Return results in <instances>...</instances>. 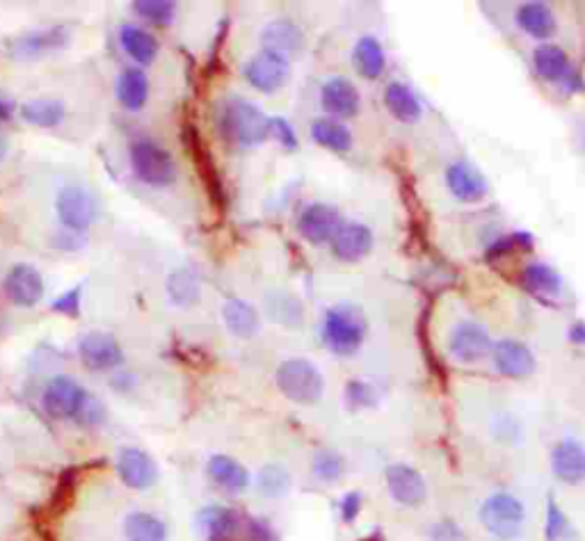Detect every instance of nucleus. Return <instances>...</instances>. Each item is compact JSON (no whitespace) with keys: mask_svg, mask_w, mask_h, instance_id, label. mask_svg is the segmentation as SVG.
Instances as JSON below:
<instances>
[{"mask_svg":"<svg viewBox=\"0 0 585 541\" xmlns=\"http://www.w3.org/2000/svg\"><path fill=\"white\" fill-rule=\"evenodd\" d=\"M220 131L238 147H259L272 131V117H266L245 99H229L220 110Z\"/></svg>","mask_w":585,"mask_h":541,"instance_id":"1","label":"nucleus"},{"mask_svg":"<svg viewBox=\"0 0 585 541\" xmlns=\"http://www.w3.org/2000/svg\"><path fill=\"white\" fill-rule=\"evenodd\" d=\"M323 338L325 345L339 357L355 354L366 338V318L362 309L352 304H339L327 311Z\"/></svg>","mask_w":585,"mask_h":541,"instance_id":"2","label":"nucleus"},{"mask_svg":"<svg viewBox=\"0 0 585 541\" xmlns=\"http://www.w3.org/2000/svg\"><path fill=\"white\" fill-rule=\"evenodd\" d=\"M277 386L288 400L298 402V405H316L323 398L325 379L311 361L288 359L279 363Z\"/></svg>","mask_w":585,"mask_h":541,"instance_id":"3","label":"nucleus"},{"mask_svg":"<svg viewBox=\"0 0 585 541\" xmlns=\"http://www.w3.org/2000/svg\"><path fill=\"white\" fill-rule=\"evenodd\" d=\"M135 176L151 188H167L176 181V165L170 153L151 140H138L131 147Z\"/></svg>","mask_w":585,"mask_h":541,"instance_id":"4","label":"nucleus"},{"mask_svg":"<svg viewBox=\"0 0 585 541\" xmlns=\"http://www.w3.org/2000/svg\"><path fill=\"white\" fill-rule=\"evenodd\" d=\"M524 519V505L515 496L503 494V491L487 498L483 507H480V521H483L487 532L506 541L522 535Z\"/></svg>","mask_w":585,"mask_h":541,"instance_id":"5","label":"nucleus"},{"mask_svg":"<svg viewBox=\"0 0 585 541\" xmlns=\"http://www.w3.org/2000/svg\"><path fill=\"white\" fill-rule=\"evenodd\" d=\"M288 74H291V69H288L286 55L268 51V48L256 53L245 67V78L250 80L254 90H259L263 94H272L277 92L279 87H284Z\"/></svg>","mask_w":585,"mask_h":541,"instance_id":"6","label":"nucleus"},{"mask_svg":"<svg viewBox=\"0 0 585 541\" xmlns=\"http://www.w3.org/2000/svg\"><path fill=\"white\" fill-rule=\"evenodd\" d=\"M492 350V338L480 322L462 320L453 327L448 338V352L462 363H476L485 359Z\"/></svg>","mask_w":585,"mask_h":541,"instance_id":"7","label":"nucleus"},{"mask_svg":"<svg viewBox=\"0 0 585 541\" xmlns=\"http://www.w3.org/2000/svg\"><path fill=\"white\" fill-rule=\"evenodd\" d=\"M90 395L76 379L58 375L48 382L44 391V409L53 418H78Z\"/></svg>","mask_w":585,"mask_h":541,"instance_id":"8","label":"nucleus"},{"mask_svg":"<svg viewBox=\"0 0 585 541\" xmlns=\"http://www.w3.org/2000/svg\"><path fill=\"white\" fill-rule=\"evenodd\" d=\"M298 226L304 240H309L311 245H323V242L334 240L336 233L341 231L343 217L334 206L311 204L302 211Z\"/></svg>","mask_w":585,"mask_h":541,"instance_id":"9","label":"nucleus"},{"mask_svg":"<svg viewBox=\"0 0 585 541\" xmlns=\"http://www.w3.org/2000/svg\"><path fill=\"white\" fill-rule=\"evenodd\" d=\"M117 473L126 487L144 491L158 480V466L151 455L140 448H124L117 457Z\"/></svg>","mask_w":585,"mask_h":541,"instance_id":"10","label":"nucleus"},{"mask_svg":"<svg viewBox=\"0 0 585 541\" xmlns=\"http://www.w3.org/2000/svg\"><path fill=\"white\" fill-rule=\"evenodd\" d=\"M55 211L60 222L71 231H83L94 222L96 206L94 199L83 188H64L55 199Z\"/></svg>","mask_w":585,"mask_h":541,"instance_id":"11","label":"nucleus"},{"mask_svg":"<svg viewBox=\"0 0 585 541\" xmlns=\"http://www.w3.org/2000/svg\"><path fill=\"white\" fill-rule=\"evenodd\" d=\"M124 354L119 347L117 338L103 331H92L80 341V361L85 363V368L101 373V370H112L122 363Z\"/></svg>","mask_w":585,"mask_h":541,"instance_id":"12","label":"nucleus"},{"mask_svg":"<svg viewBox=\"0 0 585 541\" xmlns=\"http://www.w3.org/2000/svg\"><path fill=\"white\" fill-rule=\"evenodd\" d=\"M387 487L396 503L405 507H419L428 496L421 473L407 464H391L387 468Z\"/></svg>","mask_w":585,"mask_h":541,"instance_id":"13","label":"nucleus"},{"mask_svg":"<svg viewBox=\"0 0 585 541\" xmlns=\"http://www.w3.org/2000/svg\"><path fill=\"white\" fill-rule=\"evenodd\" d=\"M7 295L16 306H35L44 297V279L32 265H14L5 279Z\"/></svg>","mask_w":585,"mask_h":541,"instance_id":"14","label":"nucleus"},{"mask_svg":"<svg viewBox=\"0 0 585 541\" xmlns=\"http://www.w3.org/2000/svg\"><path fill=\"white\" fill-rule=\"evenodd\" d=\"M551 468L565 484L585 482V446L574 439H563L551 452Z\"/></svg>","mask_w":585,"mask_h":541,"instance_id":"15","label":"nucleus"},{"mask_svg":"<svg viewBox=\"0 0 585 541\" xmlns=\"http://www.w3.org/2000/svg\"><path fill=\"white\" fill-rule=\"evenodd\" d=\"M492 357L499 373L506 377H528L535 370L533 352L524 343L510 341V338H503L492 347Z\"/></svg>","mask_w":585,"mask_h":541,"instance_id":"16","label":"nucleus"},{"mask_svg":"<svg viewBox=\"0 0 585 541\" xmlns=\"http://www.w3.org/2000/svg\"><path fill=\"white\" fill-rule=\"evenodd\" d=\"M446 185L455 197L467 204H478L487 195L485 176L467 163H453L446 169Z\"/></svg>","mask_w":585,"mask_h":541,"instance_id":"17","label":"nucleus"},{"mask_svg":"<svg viewBox=\"0 0 585 541\" xmlns=\"http://www.w3.org/2000/svg\"><path fill=\"white\" fill-rule=\"evenodd\" d=\"M373 247V233L364 224H343L332 240V252L346 263L362 261Z\"/></svg>","mask_w":585,"mask_h":541,"instance_id":"18","label":"nucleus"},{"mask_svg":"<svg viewBox=\"0 0 585 541\" xmlns=\"http://www.w3.org/2000/svg\"><path fill=\"white\" fill-rule=\"evenodd\" d=\"M323 108L334 117H355L359 112V92L348 78H330L320 92Z\"/></svg>","mask_w":585,"mask_h":541,"instance_id":"19","label":"nucleus"},{"mask_svg":"<svg viewBox=\"0 0 585 541\" xmlns=\"http://www.w3.org/2000/svg\"><path fill=\"white\" fill-rule=\"evenodd\" d=\"M208 475H211L218 487L234 491V494L247 489V484H250V473H247V468L227 455H213L208 459Z\"/></svg>","mask_w":585,"mask_h":541,"instance_id":"20","label":"nucleus"},{"mask_svg":"<svg viewBox=\"0 0 585 541\" xmlns=\"http://www.w3.org/2000/svg\"><path fill=\"white\" fill-rule=\"evenodd\" d=\"M199 526L204 528L208 541H229L238 530V514L229 507L213 505L199 512Z\"/></svg>","mask_w":585,"mask_h":541,"instance_id":"21","label":"nucleus"},{"mask_svg":"<svg viewBox=\"0 0 585 541\" xmlns=\"http://www.w3.org/2000/svg\"><path fill=\"white\" fill-rule=\"evenodd\" d=\"M261 39H263V44H266L268 51H275V53H282V55L300 51L302 44H304L302 30L288 19H277V21L268 23L266 30L261 32Z\"/></svg>","mask_w":585,"mask_h":541,"instance_id":"22","label":"nucleus"},{"mask_svg":"<svg viewBox=\"0 0 585 541\" xmlns=\"http://www.w3.org/2000/svg\"><path fill=\"white\" fill-rule=\"evenodd\" d=\"M517 23L526 35L535 39H549L556 32V16L544 3H526L519 7Z\"/></svg>","mask_w":585,"mask_h":541,"instance_id":"23","label":"nucleus"},{"mask_svg":"<svg viewBox=\"0 0 585 541\" xmlns=\"http://www.w3.org/2000/svg\"><path fill=\"white\" fill-rule=\"evenodd\" d=\"M117 99L126 110L138 112L149 99V80L138 67L126 69L117 80Z\"/></svg>","mask_w":585,"mask_h":541,"instance_id":"24","label":"nucleus"},{"mask_svg":"<svg viewBox=\"0 0 585 541\" xmlns=\"http://www.w3.org/2000/svg\"><path fill=\"white\" fill-rule=\"evenodd\" d=\"M222 313L227 329L238 338H252L259 331V313L254 311L252 304L243 300H229L224 304Z\"/></svg>","mask_w":585,"mask_h":541,"instance_id":"25","label":"nucleus"},{"mask_svg":"<svg viewBox=\"0 0 585 541\" xmlns=\"http://www.w3.org/2000/svg\"><path fill=\"white\" fill-rule=\"evenodd\" d=\"M533 64L535 71L549 83H556V80L567 76V69H570V58L563 48L556 44H542L535 48L533 53Z\"/></svg>","mask_w":585,"mask_h":541,"instance_id":"26","label":"nucleus"},{"mask_svg":"<svg viewBox=\"0 0 585 541\" xmlns=\"http://www.w3.org/2000/svg\"><path fill=\"white\" fill-rule=\"evenodd\" d=\"M352 60H355V67L359 74L368 80H375L382 76L384 64H387V58H384V51L380 42L375 37H362L355 46V53H352Z\"/></svg>","mask_w":585,"mask_h":541,"instance_id":"27","label":"nucleus"},{"mask_svg":"<svg viewBox=\"0 0 585 541\" xmlns=\"http://www.w3.org/2000/svg\"><path fill=\"white\" fill-rule=\"evenodd\" d=\"M124 535L128 541H165L167 526L154 514L133 512L124 521Z\"/></svg>","mask_w":585,"mask_h":541,"instance_id":"28","label":"nucleus"},{"mask_svg":"<svg viewBox=\"0 0 585 541\" xmlns=\"http://www.w3.org/2000/svg\"><path fill=\"white\" fill-rule=\"evenodd\" d=\"M311 135H314V140L320 147L336 153H346L352 147L350 128L343 126L341 121L336 119H316L314 124H311Z\"/></svg>","mask_w":585,"mask_h":541,"instance_id":"29","label":"nucleus"},{"mask_svg":"<svg viewBox=\"0 0 585 541\" xmlns=\"http://www.w3.org/2000/svg\"><path fill=\"white\" fill-rule=\"evenodd\" d=\"M384 103L391 115L400 121H416L421 117V103L410 87L403 83H391L384 92Z\"/></svg>","mask_w":585,"mask_h":541,"instance_id":"30","label":"nucleus"},{"mask_svg":"<svg viewBox=\"0 0 585 541\" xmlns=\"http://www.w3.org/2000/svg\"><path fill=\"white\" fill-rule=\"evenodd\" d=\"M122 46H124V51L140 64H151L158 55L156 37L138 26L122 28Z\"/></svg>","mask_w":585,"mask_h":541,"instance_id":"31","label":"nucleus"},{"mask_svg":"<svg viewBox=\"0 0 585 541\" xmlns=\"http://www.w3.org/2000/svg\"><path fill=\"white\" fill-rule=\"evenodd\" d=\"M522 279L528 290H533L535 295H542V297H556L560 295V290H563V281H560L558 272L551 270L549 265H544V263L526 265L522 272Z\"/></svg>","mask_w":585,"mask_h":541,"instance_id":"32","label":"nucleus"},{"mask_svg":"<svg viewBox=\"0 0 585 541\" xmlns=\"http://www.w3.org/2000/svg\"><path fill=\"white\" fill-rule=\"evenodd\" d=\"M167 295L176 306H192L202 295V284L190 270H176L167 279Z\"/></svg>","mask_w":585,"mask_h":541,"instance_id":"33","label":"nucleus"},{"mask_svg":"<svg viewBox=\"0 0 585 541\" xmlns=\"http://www.w3.org/2000/svg\"><path fill=\"white\" fill-rule=\"evenodd\" d=\"M64 112L67 110H64L62 103L55 99H35V101H28L26 106L21 108L23 119L42 128L58 126L64 119Z\"/></svg>","mask_w":585,"mask_h":541,"instance_id":"34","label":"nucleus"},{"mask_svg":"<svg viewBox=\"0 0 585 541\" xmlns=\"http://www.w3.org/2000/svg\"><path fill=\"white\" fill-rule=\"evenodd\" d=\"M256 484H259V491L263 496L282 498L288 494V489H291V475H288L284 466L268 464L261 468Z\"/></svg>","mask_w":585,"mask_h":541,"instance_id":"35","label":"nucleus"},{"mask_svg":"<svg viewBox=\"0 0 585 541\" xmlns=\"http://www.w3.org/2000/svg\"><path fill=\"white\" fill-rule=\"evenodd\" d=\"M314 473L323 482H336L346 473V459L334 450H320L314 457Z\"/></svg>","mask_w":585,"mask_h":541,"instance_id":"36","label":"nucleus"},{"mask_svg":"<svg viewBox=\"0 0 585 541\" xmlns=\"http://www.w3.org/2000/svg\"><path fill=\"white\" fill-rule=\"evenodd\" d=\"M135 12L144 19L156 23V26H170L172 19H174V3L170 0H138V3H133Z\"/></svg>","mask_w":585,"mask_h":541,"instance_id":"37","label":"nucleus"},{"mask_svg":"<svg viewBox=\"0 0 585 541\" xmlns=\"http://www.w3.org/2000/svg\"><path fill=\"white\" fill-rule=\"evenodd\" d=\"M346 400L352 409H368V407L378 405L375 389L364 382H350L346 386Z\"/></svg>","mask_w":585,"mask_h":541,"instance_id":"38","label":"nucleus"},{"mask_svg":"<svg viewBox=\"0 0 585 541\" xmlns=\"http://www.w3.org/2000/svg\"><path fill=\"white\" fill-rule=\"evenodd\" d=\"M71 496H74V471H67L60 478L58 489H55L53 500H51V512L53 514H62L67 512V507L71 503Z\"/></svg>","mask_w":585,"mask_h":541,"instance_id":"39","label":"nucleus"},{"mask_svg":"<svg viewBox=\"0 0 585 541\" xmlns=\"http://www.w3.org/2000/svg\"><path fill=\"white\" fill-rule=\"evenodd\" d=\"M567 532V519L565 514L560 512V507L556 505V500H549L547 505V541H560L565 537Z\"/></svg>","mask_w":585,"mask_h":541,"instance_id":"40","label":"nucleus"},{"mask_svg":"<svg viewBox=\"0 0 585 541\" xmlns=\"http://www.w3.org/2000/svg\"><path fill=\"white\" fill-rule=\"evenodd\" d=\"M62 32L60 30H48V32H39V35H32L26 39V44H19L23 53H35V51H44V48L51 46H62Z\"/></svg>","mask_w":585,"mask_h":541,"instance_id":"41","label":"nucleus"},{"mask_svg":"<svg viewBox=\"0 0 585 541\" xmlns=\"http://www.w3.org/2000/svg\"><path fill=\"white\" fill-rule=\"evenodd\" d=\"M80 286H76V288H71L69 293H64L58 302L53 304V311H60V313H64V316H71V318H76L78 316V309H80Z\"/></svg>","mask_w":585,"mask_h":541,"instance_id":"42","label":"nucleus"},{"mask_svg":"<svg viewBox=\"0 0 585 541\" xmlns=\"http://www.w3.org/2000/svg\"><path fill=\"white\" fill-rule=\"evenodd\" d=\"M272 131L277 133L279 142H282L284 147H288V149L298 147V137H295L293 126L288 124V121L284 117H272Z\"/></svg>","mask_w":585,"mask_h":541,"instance_id":"43","label":"nucleus"},{"mask_svg":"<svg viewBox=\"0 0 585 541\" xmlns=\"http://www.w3.org/2000/svg\"><path fill=\"white\" fill-rule=\"evenodd\" d=\"M103 416H106V411H103V405H99L94 398H87L83 411H80L76 421L83 423V425H96L103 421Z\"/></svg>","mask_w":585,"mask_h":541,"instance_id":"44","label":"nucleus"},{"mask_svg":"<svg viewBox=\"0 0 585 541\" xmlns=\"http://www.w3.org/2000/svg\"><path fill=\"white\" fill-rule=\"evenodd\" d=\"M247 532H250V541H279L277 532L270 528V523L261 519H250V523H247Z\"/></svg>","mask_w":585,"mask_h":541,"instance_id":"45","label":"nucleus"},{"mask_svg":"<svg viewBox=\"0 0 585 541\" xmlns=\"http://www.w3.org/2000/svg\"><path fill=\"white\" fill-rule=\"evenodd\" d=\"M359 510H362V496L357 494V491H350V494L343 496L341 500V516L346 523H352L357 519Z\"/></svg>","mask_w":585,"mask_h":541,"instance_id":"46","label":"nucleus"},{"mask_svg":"<svg viewBox=\"0 0 585 541\" xmlns=\"http://www.w3.org/2000/svg\"><path fill=\"white\" fill-rule=\"evenodd\" d=\"M572 341L574 343H585V325H583V322L572 329Z\"/></svg>","mask_w":585,"mask_h":541,"instance_id":"47","label":"nucleus"},{"mask_svg":"<svg viewBox=\"0 0 585 541\" xmlns=\"http://www.w3.org/2000/svg\"><path fill=\"white\" fill-rule=\"evenodd\" d=\"M12 115V101L0 99V119H7Z\"/></svg>","mask_w":585,"mask_h":541,"instance_id":"48","label":"nucleus"},{"mask_svg":"<svg viewBox=\"0 0 585 541\" xmlns=\"http://www.w3.org/2000/svg\"><path fill=\"white\" fill-rule=\"evenodd\" d=\"M5 153H7V140L3 135H0V160L5 158Z\"/></svg>","mask_w":585,"mask_h":541,"instance_id":"49","label":"nucleus"},{"mask_svg":"<svg viewBox=\"0 0 585 541\" xmlns=\"http://www.w3.org/2000/svg\"><path fill=\"white\" fill-rule=\"evenodd\" d=\"M364 541H380V537H375V535H373V537H368V539H364Z\"/></svg>","mask_w":585,"mask_h":541,"instance_id":"50","label":"nucleus"}]
</instances>
